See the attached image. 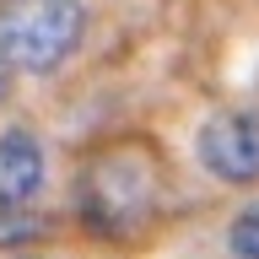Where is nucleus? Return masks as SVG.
I'll return each mask as SVG.
<instances>
[{
	"label": "nucleus",
	"instance_id": "1",
	"mask_svg": "<svg viewBox=\"0 0 259 259\" xmlns=\"http://www.w3.org/2000/svg\"><path fill=\"white\" fill-rule=\"evenodd\" d=\"M162 210V157L141 135L108 141L76 167V216L97 238H135Z\"/></svg>",
	"mask_w": 259,
	"mask_h": 259
},
{
	"label": "nucleus",
	"instance_id": "2",
	"mask_svg": "<svg viewBox=\"0 0 259 259\" xmlns=\"http://www.w3.org/2000/svg\"><path fill=\"white\" fill-rule=\"evenodd\" d=\"M87 32L81 0H0V65L49 76L76 54Z\"/></svg>",
	"mask_w": 259,
	"mask_h": 259
},
{
	"label": "nucleus",
	"instance_id": "3",
	"mask_svg": "<svg viewBox=\"0 0 259 259\" xmlns=\"http://www.w3.org/2000/svg\"><path fill=\"white\" fill-rule=\"evenodd\" d=\"M200 162L222 184H259V108H227L200 124Z\"/></svg>",
	"mask_w": 259,
	"mask_h": 259
},
{
	"label": "nucleus",
	"instance_id": "4",
	"mask_svg": "<svg viewBox=\"0 0 259 259\" xmlns=\"http://www.w3.org/2000/svg\"><path fill=\"white\" fill-rule=\"evenodd\" d=\"M44 194V146L32 130H6L0 135V205L27 210Z\"/></svg>",
	"mask_w": 259,
	"mask_h": 259
},
{
	"label": "nucleus",
	"instance_id": "5",
	"mask_svg": "<svg viewBox=\"0 0 259 259\" xmlns=\"http://www.w3.org/2000/svg\"><path fill=\"white\" fill-rule=\"evenodd\" d=\"M49 232L44 216L32 210H16V205H0V248H22V243H38Z\"/></svg>",
	"mask_w": 259,
	"mask_h": 259
},
{
	"label": "nucleus",
	"instance_id": "6",
	"mask_svg": "<svg viewBox=\"0 0 259 259\" xmlns=\"http://www.w3.org/2000/svg\"><path fill=\"white\" fill-rule=\"evenodd\" d=\"M227 248H232V259H259V200H248L227 222Z\"/></svg>",
	"mask_w": 259,
	"mask_h": 259
},
{
	"label": "nucleus",
	"instance_id": "7",
	"mask_svg": "<svg viewBox=\"0 0 259 259\" xmlns=\"http://www.w3.org/2000/svg\"><path fill=\"white\" fill-rule=\"evenodd\" d=\"M6 87H11V76H6V65H0V97H6Z\"/></svg>",
	"mask_w": 259,
	"mask_h": 259
}]
</instances>
